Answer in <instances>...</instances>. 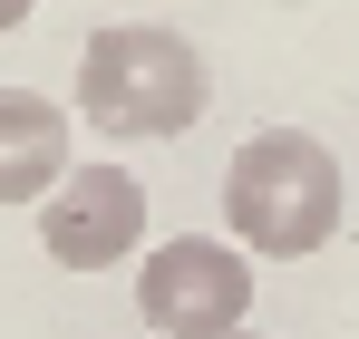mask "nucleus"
Segmentation results:
<instances>
[{"label":"nucleus","instance_id":"1","mask_svg":"<svg viewBox=\"0 0 359 339\" xmlns=\"http://www.w3.org/2000/svg\"><path fill=\"white\" fill-rule=\"evenodd\" d=\"M340 155L311 136V126H262L243 136L233 165H224V223H233V252H262V262H311L330 233H340Z\"/></svg>","mask_w":359,"mask_h":339},{"label":"nucleus","instance_id":"2","mask_svg":"<svg viewBox=\"0 0 359 339\" xmlns=\"http://www.w3.org/2000/svg\"><path fill=\"white\" fill-rule=\"evenodd\" d=\"M214 97L204 78V49L184 29H156V20H117L78 49V116L107 126V136H184Z\"/></svg>","mask_w":359,"mask_h":339},{"label":"nucleus","instance_id":"7","mask_svg":"<svg viewBox=\"0 0 359 339\" xmlns=\"http://www.w3.org/2000/svg\"><path fill=\"white\" fill-rule=\"evenodd\" d=\"M233 339H252V330H233Z\"/></svg>","mask_w":359,"mask_h":339},{"label":"nucleus","instance_id":"4","mask_svg":"<svg viewBox=\"0 0 359 339\" xmlns=\"http://www.w3.org/2000/svg\"><path fill=\"white\" fill-rule=\"evenodd\" d=\"M39 252L59 272H107L146 252V184L126 165H68L39 194Z\"/></svg>","mask_w":359,"mask_h":339},{"label":"nucleus","instance_id":"5","mask_svg":"<svg viewBox=\"0 0 359 339\" xmlns=\"http://www.w3.org/2000/svg\"><path fill=\"white\" fill-rule=\"evenodd\" d=\"M68 174V107L39 88H0V204H39Z\"/></svg>","mask_w":359,"mask_h":339},{"label":"nucleus","instance_id":"3","mask_svg":"<svg viewBox=\"0 0 359 339\" xmlns=\"http://www.w3.org/2000/svg\"><path fill=\"white\" fill-rule=\"evenodd\" d=\"M136 320L165 339H233L252 320V252L214 233H175L136 252Z\"/></svg>","mask_w":359,"mask_h":339},{"label":"nucleus","instance_id":"6","mask_svg":"<svg viewBox=\"0 0 359 339\" xmlns=\"http://www.w3.org/2000/svg\"><path fill=\"white\" fill-rule=\"evenodd\" d=\"M29 10H39V0H0V29H20V20H29Z\"/></svg>","mask_w":359,"mask_h":339}]
</instances>
